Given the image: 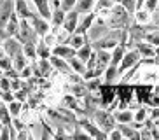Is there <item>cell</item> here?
I'll return each instance as SVG.
<instances>
[{
    "instance_id": "obj_33",
    "label": "cell",
    "mask_w": 159,
    "mask_h": 140,
    "mask_svg": "<svg viewBox=\"0 0 159 140\" xmlns=\"http://www.w3.org/2000/svg\"><path fill=\"white\" fill-rule=\"evenodd\" d=\"M63 105L68 109H72V110H77L79 109V105H77V100H75L74 95H66L65 98H63Z\"/></svg>"
},
{
    "instance_id": "obj_15",
    "label": "cell",
    "mask_w": 159,
    "mask_h": 140,
    "mask_svg": "<svg viewBox=\"0 0 159 140\" xmlns=\"http://www.w3.org/2000/svg\"><path fill=\"white\" fill-rule=\"evenodd\" d=\"M138 51H131V53H128V54H124L122 56V60H121V67H119V72H122V70H126V68H129V67H133L138 61Z\"/></svg>"
},
{
    "instance_id": "obj_26",
    "label": "cell",
    "mask_w": 159,
    "mask_h": 140,
    "mask_svg": "<svg viewBox=\"0 0 159 140\" xmlns=\"http://www.w3.org/2000/svg\"><path fill=\"white\" fill-rule=\"evenodd\" d=\"M35 49H37V58H49L51 56V49L46 42H37L35 44Z\"/></svg>"
},
{
    "instance_id": "obj_11",
    "label": "cell",
    "mask_w": 159,
    "mask_h": 140,
    "mask_svg": "<svg viewBox=\"0 0 159 140\" xmlns=\"http://www.w3.org/2000/svg\"><path fill=\"white\" fill-rule=\"evenodd\" d=\"M119 28H116V33L112 35H107V37H100L96 39V44L94 46L98 47V49H108V47H116L117 44V35H119Z\"/></svg>"
},
{
    "instance_id": "obj_3",
    "label": "cell",
    "mask_w": 159,
    "mask_h": 140,
    "mask_svg": "<svg viewBox=\"0 0 159 140\" xmlns=\"http://www.w3.org/2000/svg\"><path fill=\"white\" fill-rule=\"evenodd\" d=\"M2 47H4L5 54L9 56V58H14L18 53L23 51V44H21L16 37H7L4 42H2Z\"/></svg>"
},
{
    "instance_id": "obj_43",
    "label": "cell",
    "mask_w": 159,
    "mask_h": 140,
    "mask_svg": "<svg viewBox=\"0 0 159 140\" xmlns=\"http://www.w3.org/2000/svg\"><path fill=\"white\" fill-rule=\"evenodd\" d=\"M147 40H149L150 44H156V46H159V32H156V33H150V35H147Z\"/></svg>"
},
{
    "instance_id": "obj_16",
    "label": "cell",
    "mask_w": 159,
    "mask_h": 140,
    "mask_svg": "<svg viewBox=\"0 0 159 140\" xmlns=\"http://www.w3.org/2000/svg\"><path fill=\"white\" fill-rule=\"evenodd\" d=\"M107 32V28H105V25L102 23V21H98L96 25H91L88 30V37L91 39V40H96V39L103 37V33Z\"/></svg>"
},
{
    "instance_id": "obj_12",
    "label": "cell",
    "mask_w": 159,
    "mask_h": 140,
    "mask_svg": "<svg viewBox=\"0 0 159 140\" xmlns=\"http://www.w3.org/2000/svg\"><path fill=\"white\" fill-rule=\"evenodd\" d=\"M75 53H77V49H74L70 44H58V46L51 51V54H56V56H60V58L70 60L72 56H75Z\"/></svg>"
},
{
    "instance_id": "obj_4",
    "label": "cell",
    "mask_w": 159,
    "mask_h": 140,
    "mask_svg": "<svg viewBox=\"0 0 159 140\" xmlns=\"http://www.w3.org/2000/svg\"><path fill=\"white\" fill-rule=\"evenodd\" d=\"M30 23H32L33 30L37 32L39 37L47 35V32H49V19L42 18V16H39V14H33L32 19H30Z\"/></svg>"
},
{
    "instance_id": "obj_44",
    "label": "cell",
    "mask_w": 159,
    "mask_h": 140,
    "mask_svg": "<svg viewBox=\"0 0 159 140\" xmlns=\"http://www.w3.org/2000/svg\"><path fill=\"white\" fill-rule=\"evenodd\" d=\"M98 88H100V81H89L88 89H91V91H96Z\"/></svg>"
},
{
    "instance_id": "obj_30",
    "label": "cell",
    "mask_w": 159,
    "mask_h": 140,
    "mask_svg": "<svg viewBox=\"0 0 159 140\" xmlns=\"http://www.w3.org/2000/svg\"><path fill=\"white\" fill-rule=\"evenodd\" d=\"M23 54L28 58V60H35L37 58V49H35V44H23Z\"/></svg>"
},
{
    "instance_id": "obj_42",
    "label": "cell",
    "mask_w": 159,
    "mask_h": 140,
    "mask_svg": "<svg viewBox=\"0 0 159 140\" xmlns=\"http://www.w3.org/2000/svg\"><path fill=\"white\" fill-rule=\"evenodd\" d=\"M11 124H12V126H14V130H23V128H25V123L23 121H19V119H18V116H16V117H12V121H11Z\"/></svg>"
},
{
    "instance_id": "obj_25",
    "label": "cell",
    "mask_w": 159,
    "mask_h": 140,
    "mask_svg": "<svg viewBox=\"0 0 159 140\" xmlns=\"http://www.w3.org/2000/svg\"><path fill=\"white\" fill-rule=\"evenodd\" d=\"M68 44H70L74 49H79L82 44H86V37H84V33H77V32H74L72 33V37H70V40H68Z\"/></svg>"
},
{
    "instance_id": "obj_49",
    "label": "cell",
    "mask_w": 159,
    "mask_h": 140,
    "mask_svg": "<svg viewBox=\"0 0 159 140\" xmlns=\"http://www.w3.org/2000/svg\"><path fill=\"white\" fill-rule=\"evenodd\" d=\"M138 19H140V21H145V19H147V14H145V12H140V14H138Z\"/></svg>"
},
{
    "instance_id": "obj_29",
    "label": "cell",
    "mask_w": 159,
    "mask_h": 140,
    "mask_svg": "<svg viewBox=\"0 0 159 140\" xmlns=\"http://www.w3.org/2000/svg\"><path fill=\"white\" fill-rule=\"evenodd\" d=\"M7 109H9L11 112V116L16 117L21 114V109H23V102H19V100H12V102L7 103Z\"/></svg>"
},
{
    "instance_id": "obj_24",
    "label": "cell",
    "mask_w": 159,
    "mask_h": 140,
    "mask_svg": "<svg viewBox=\"0 0 159 140\" xmlns=\"http://www.w3.org/2000/svg\"><path fill=\"white\" fill-rule=\"evenodd\" d=\"M82 126H84V130L89 133V137H94V138H105V137H107L105 133H103V131H100L96 126L89 124L88 121H82Z\"/></svg>"
},
{
    "instance_id": "obj_18",
    "label": "cell",
    "mask_w": 159,
    "mask_h": 140,
    "mask_svg": "<svg viewBox=\"0 0 159 140\" xmlns=\"http://www.w3.org/2000/svg\"><path fill=\"white\" fill-rule=\"evenodd\" d=\"M114 96H116V88H112L110 84L102 86V103L103 105H108L114 100Z\"/></svg>"
},
{
    "instance_id": "obj_37",
    "label": "cell",
    "mask_w": 159,
    "mask_h": 140,
    "mask_svg": "<svg viewBox=\"0 0 159 140\" xmlns=\"http://www.w3.org/2000/svg\"><path fill=\"white\" fill-rule=\"evenodd\" d=\"M11 67H12V58H9L7 54L2 56V58H0V68L5 72V70H9Z\"/></svg>"
},
{
    "instance_id": "obj_17",
    "label": "cell",
    "mask_w": 159,
    "mask_h": 140,
    "mask_svg": "<svg viewBox=\"0 0 159 140\" xmlns=\"http://www.w3.org/2000/svg\"><path fill=\"white\" fill-rule=\"evenodd\" d=\"M65 14L66 12L61 9V7H54V11L51 12V19H49L52 26H54V28L61 26V25H63V21H65Z\"/></svg>"
},
{
    "instance_id": "obj_20",
    "label": "cell",
    "mask_w": 159,
    "mask_h": 140,
    "mask_svg": "<svg viewBox=\"0 0 159 140\" xmlns=\"http://www.w3.org/2000/svg\"><path fill=\"white\" fill-rule=\"evenodd\" d=\"M66 61H68V65H70V68L74 72H77V74H84L86 72V63L82 60H79L77 56H72L70 60H66Z\"/></svg>"
},
{
    "instance_id": "obj_45",
    "label": "cell",
    "mask_w": 159,
    "mask_h": 140,
    "mask_svg": "<svg viewBox=\"0 0 159 140\" xmlns=\"http://www.w3.org/2000/svg\"><path fill=\"white\" fill-rule=\"evenodd\" d=\"M145 2H147V9L149 11H154L156 5H157V0H145Z\"/></svg>"
},
{
    "instance_id": "obj_19",
    "label": "cell",
    "mask_w": 159,
    "mask_h": 140,
    "mask_svg": "<svg viewBox=\"0 0 159 140\" xmlns=\"http://www.w3.org/2000/svg\"><path fill=\"white\" fill-rule=\"evenodd\" d=\"M93 21H94V14H86L84 19H82L80 23H77L75 32H77V33H86L89 30V26L93 25Z\"/></svg>"
},
{
    "instance_id": "obj_38",
    "label": "cell",
    "mask_w": 159,
    "mask_h": 140,
    "mask_svg": "<svg viewBox=\"0 0 159 140\" xmlns=\"http://www.w3.org/2000/svg\"><path fill=\"white\" fill-rule=\"evenodd\" d=\"M32 75H33V70L30 65H26L23 70H19V77H21V79H30Z\"/></svg>"
},
{
    "instance_id": "obj_1",
    "label": "cell",
    "mask_w": 159,
    "mask_h": 140,
    "mask_svg": "<svg viewBox=\"0 0 159 140\" xmlns=\"http://www.w3.org/2000/svg\"><path fill=\"white\" fill-rule=\"evenodd\" d=\"M16 39L21 44H37L39 42V35L33 30L30 19H19V32L16 35Z\"/></svg>"
},
{
    "instance_id": "obj_46",
    "label": "cell",
    "mask_w": 159,
    "mask_h": 140,
    "mask_svg": "<svg viewBox=\"0 0 159 140\" xmlns=\"http://www.w3.org/2000/svg\"><path fill=\"white\" fill-rule=\"evenodd\" d=\"M145 114H147V112L142 109V110L136 112V117H135V119H136V121H143V119H145Z\"/></svg>"
},
{
    "instance_id": "obj_36",
    "label": "cell",
    "mask_w": 159,
    "mask_h": 140,
    "mask_svg": "<svg viewBox=\"0 0 159 140\" xmlns=\"http://www.w3.org/2000/svg\"><path fill=\"white\" fill-rule=\"evenodd\" d=\"M72 93H74V96H86L88 89L82 84H75V86H72Z\"/></svg>"
},
{
    "instance_id": "obj_50",
    "label": "cell",
    "mask_w": 159,
    "mask_h": 140,
    "mask_svg": "<svg viewBox=\"0 0 159 140\" xmlns=\"http://www.w3.org/2000/svg\"><path fill=\"white\" fill-rule=\"evenodd\" d=\"M2 56H5V51H4V47H2V44H0V58Z\"/></svg>"
},
{
    "instance_id": "obj_14",
    "label": "cell",
    "mask_w": 159,
    "mask_h": 140,
    "mask_svg": "<svg viewBox=\"0 0 159 140\" xmlns=\"http://www.w3.org/2000/svg\"><path fill=\"white\" fill-rule=\"evenodd\" d=\"M5 32H7V35L9 37H16L19 32V16L16 12L11 14L9 21H7V25H5Z\"/></svg>"
},
{
    "instance_id": "obj_10",
    "label": "cell",
    "mask_w": 159,
    "mask_h": 140,
    "mask_svg": "<svg viewBox=\"0 0 159 140\" xmlns=\"http://www.w3.org/2000/svg\"><path fill=\"white\" fill-rule=\"evenodd\" d=\"M33 4V7H35V12L39 14V16H42V18L46 19H51V2L49 0H30Z\"/></svg>"
},
{
    "instance_id": "obj_51",
    "label": "cell",
    "mask_w": 159,
    "mask_h": 140,
    "mask_svg": "<svg viewBox=\"0 0 159 140\" xmlns=\"http://www.w3.org/2000/svg\"><path fill=\"white\" fill-rule=\"evenodd\" d=\"M2 75H4V70H2V68H0V77H2Z\"/></svg>"
},
{
    "instance_id": "obj_7",
    "label": "cell",
    "mask_w": 159,
    "mask_h": 140,
    "mask_svg": "<svg viewBox=\"0 0 159 140\" xmlns=\"http://www.w3.org/2000/svg\"><path fill=\"white\" fill-rule=\"evenodd\" d=\"M94 119H96V123L100 124V128H102V130H105V131L112 130V128H114V123H116L114 116H110L108 112H103V110L94 112Z\"/></svg>"
},
{
    "instance_id": "obj_47",
    "label": "cell",
    "mask_w": 159,
    "mask_h": 140,
    "mask_svg": "<svg viewBox=\"0 0 159 140\" xmlns=\"http://www.w3.org/2000/svg\"><path fill=\"white\" fill-rule=\"evenodd\" d=\"M121 137H122L121 131H114L112 135H110V138H121Z\"/></svg>"
},
{
    "instance_id": "obj_35",
    "label": "cell",
    "mask_w": 159,
    "mask_h": 140,
    "mask_svg": "<svg viewBox=\"0 0 159 140\" xmlns=\"http://www.w3.org/2000/svg\"><path fill=\"white\" fill-rule=\"evenodd\" d=\"M116 119H117L119 123H129L131 119H133V114H131V112H126V110L117 112V114H116Z\"/></svg>"
},
{
    "instance_id": "obj_48",
    "label": "cell",
    "mask_w": 159,
    "mask_h": 140,
    "mask_svg": "<svg viewBox=\"0 0 159 140\" xmlns=\"http://www.w3.org/2000/svg\"><path fill=\"white\" fill-rule=\"evenodd\" d=\"M152 117H154V119H159V109L157 107L154 109V112H152Z\"/></svg>"
},
{
    "instance_id": "obj_28",
    "label": "cell",
    "mask_w": 159,
    "mask_h": 140,
    "mask_svg": "<svg viewBox=\"0 0 159 140\" xmlns=\"http://www.w3.org/2000/svg\"><path fill=\"white\" fill-rule=\"evenodd\" d=\"M75 56H77L79 60H82V61L86 63V61H88V58L91 56V46H89V44H82V46H80L79 49H77Z\"/></svg>"
},
{
    "instance_id": "obj_9",
    "label": "cell",
    "mask_w": 159,
    "mask_h": 140,
    "mask_svg": "<svg viewBox=\"0 0 159 140\" xmlns=\"http://www.w3.org/2000/svg\"><path fill=\"white\" fill-rule=\"evenodd\" d=\"M28 2L30 0H14V12L19 16V19H32L33 14H37L30 11Z\"/></svg>"
},
{
    "instance_id": "obj_21",
    "label": "cell",
    "mask_w": 159,
    "mask_h": 140,
    "mask_svg": "<svg viewBox=\"0 0 159 140\" xmlns=\"http://www.w3.org/2000/svg\"><path fill=\"white\" fill-rule=\"evenodd\" d=\"M26 65H28V58H26V56L23 54V51L18 53V54H16L14 58H12V67H14V68L18 70V72H19V70H23Z\"/></svg>"
},
{
    "instance_id": "obj_6",
    "label": "cell",
    "mask_w": 159,
    "mask_h": 140,
    "mask_svg": "<svg viewBox=\"0 0 159 140\" xmlns=\"http://www.w3.org/2000/svg\"><path fill=\"white\" fill-rule=\"evenodd\" d=\"M12 12H14V0H2V4H0V28H5Z\"/></svg>"
},
{
    "instance_id": "obj_8",
    "label": "cell",
    "mask_w": 159,
    "mask_h": 140,
    "mask_svg": "<svg viewBox=\"0 0 159 140\" xmlns=\"http://www.w3.org/2000/svg\"><path fill=\"white\" fill-rule=\"evenodd\" d=\"M77 23H79V12L75 9L68 11V12L65 14V21H63V25L61 26L65 28V32L66 33H74L75 32V28H77Z\"/></svg>"
},
{
    "instance_id": "obj_40",
    "label": "cell",
    "mask_w": 159,
    "mask_h": 140,
    "mask_svg": "<svg viewBox=\"0 0 159 140\" xmlns=\"http://www.w3.org/2000/svg\"><path fill=\"white\" fill-rule=\"evenodd\" d=\"M116 74H117V68H116V65H110L107 68V72H105V79L108 81V82H110V81L114 79V77H116Z\"/></svg>"
},
{
    "instance_id": "obj_34",
    "label": "cell",
    "mask_w": 159,
    "mask_h": 140,
    "mask_svg": "<svg viewBox=\"0 0 159 140\" xmlns=\"http://www.w3.org/2000/svg\"><path fill=\"white\" fill-rule=\"evenodd\" d=\"M122 56H124V51H122V47H121V46H117V47H116V51H114V54H112V58H110V63L117 67V63H119V61L122 60Z\"/></svg>"
},
{
    "instance_id": "obj_31",
    "label": "cell",
    "mask_w": 159,
    "mask_h": 140,
    "mask_svg": "<svg viewBox=\"0 0 159 140\" xmlns=\"http://www.w3.org/2000/svg\"><path fill=\"white\" fill-rule=\"evenodd\" d=\"M119 130H121V133L124 137H129V138H140V135H138L135 130H131L129 126H126V123H122V124L119 126Z\"/></svg>"
},
{
    "instance_id": "obj_32",
    "label": "cell",
    "mask_w": 159,
    "mask_h": 140,
    "mask_svg": "<svg viewBox=\"0 0 159 140\" xmlns=\"http://www.w3.org/2000/svg\"><path fill=\"white\" fill-rule=\"evenodd\" d=\"M150 91H152V88H150V86H138V88H136L138 98H140L142 102H147V98H149Z\"/></svg>"
},
{
    "instance_id": "obj_27",
    "label": "cell",
    "mask_w": 159,
    "mask_h": 140,
    "mask_svg": "<svg viewBox=\"0 0 159 140\" xmlns=\"http://www.w3.org/2000/svg\"><path fill=\"white\" fill-rule=\"evenodd\" d=\"M12 121V116H11L9 109H7V103H0V123L2 124H11Z\"/></svg>"
},
{
    "instance_id": "obj_2",
    "label": "cell",
    "mask_w": 159,
    "mask_h": 140,
    "mask_svg": "<svg viewBox=\"0 0 159 140\" xmlns=\"http://www.w3.org/2000/svg\"><path fill=\"white\" fill-rule=\"evenodd\" d=\"M30 67L33 70V75L39 77V79H47L49 74H51V70H52V65H51V61H49V58H39L37 61L33 60V65H30Z\"/></svg>"
},
{
    "instance_id": "obj_52",
    "label": "cell",
    "mask_w": 159,
    "mask_h": 140,
    "mask_svg": "<svg viewBox=\"0 0 159 140\" xmlns=\"http://www.w3.org/2000/svg\"><path fill=\"white\" fill-rule=\"evenodd\" d=\"M2 126H4V124H2V123H0V130H2Z\"/></svg>"
},
{
    "instance_id": "obj_22",
    "label": "cell",
    "mask_w": 159,
    "mask_h": 140,
    "mask_svg": "<svg viewBox=\"0 0 159 140\" xmlns=\"http://www.w3.org/2000/svg\"><path fill=\"white\" fill-rule=\"evenodd\" d=\"M94 5V0H77L74 5V9L77 11V12H89L91 11V7Z\"/></svg>"
},
{
    "instance_id": "obj_41",
    "label": "cell",
    "mask_w": 159,
    "mask_h": 140,
    "mask_svg": "<svg viewBox=\"0 0 159 140\" xmlns=\"http://www.w3.org/2000/svg\"><path fill=\"white\" fill-rule=\"evenodd\" d=\"M4 75H5V77H9V79H18V77H19V72L14 68V67H11L9 70H5V72H4Z\"/></svg>"
},
{
    "instance_id": "obj_13",
    "label": "cell",
    "mask_w": 159,
    "mask_h": 140,
    "mask_svg": "<svg viewBox=\"0 0 159 140\" xmlns=\"http://www.w3.org/2000/svg\"><path fill=\"white\" fill-rule=\"evenodd\" d=\"M49 61H51L52 68L60 70V72H63V74H72V68H70V65H68V61H66L65 58H60V56H56V54H51L49 56Z\"/></svg>"
},
{
    "instance_id": "obj_5",
    "label": "cell",
    "mask_w": 159,
    "mask_h": 140,
    "mask_svg": "<svg viewBox=\"0 0 159 140\" xmlns=\"http://www.w3.org/2000/svg\"><path fill=\"white\" fill-rule=\"evenodd\" d=\"M126 25H128L126 9H124V7H114V14H112V18H110V26L121 30V28L126 26Z\"/></svg>"
},
{
    "instance_id": "obj_39",
    "label": "cell",
    "mask_w": 159,
    "mask_h": 140,
    "mask_svg": "<svg viewBox=\"0 0 159 140\" xmlns=\"http://www.w3.org/2000/svg\"><path fill=\"white\" fill-rule=\"evenodd\" d=\"M138 49H140V53H142V54H145V56H152V54H154V49H152L149 44H140Z\"/></svg>"
},
{
    "instance_id": "obj_23",
    "label": "cell",
    "mask_w": 159,
    "mask_h": 140,
    "mask_svg": "<svg viewBox=\"0 0 159 140\" xmlns=\"http://www.w3.org/2000/svg\"><path fill=\"white\" fill-rule=\"evenodd\" d=\"M116 93L119 95V98H121L122 102L126 103L131 100V95H133V88L131 86H119V88L116 89Z\"/></svg>"
}]
</instances>
